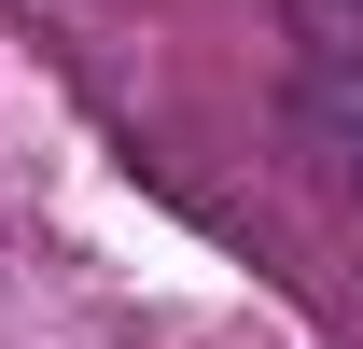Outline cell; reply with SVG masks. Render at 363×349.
Returning a JSON list of instances; mask_svg holds the SVG:
<instances>
[{"mask_svg": "<svg viewBox=\"0 0 363 349\" xmlns=\"http://www.w3.org/2000/svg\"><path fill=\"white\" fill-rule=\"evenodd\" d=\"M294 14V43H363V0H279Z\"/></svg>", "mask_w": 363, "mask_h": 349, "instance_id": "2", "label": "cell"}, {"mask_svg": "<svg viewBox=\"0 0 363 349\" xmlns=\"http://www.w3.org/2000/svg\"><path fill=\"white\" fill-rule=\"evenodd\" d=\"M294 140H308L321 182L363 196V43H308L294 56Z\"/></svg>", "mask_w": 363, "mask_h": 349, "instance_id": "1", "label": "cell"}]
</instances>
